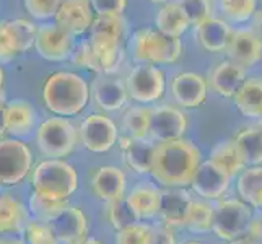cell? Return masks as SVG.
Listing matches in <instances>:
<instances>
[{
  "label": "cell",
  "instance_id": "1",
  "mask_svg": "<svg viewBox=\"0 0 262 244\" xmlns=\"http://www.w3.org/2000/svg\"><path fill=\"white\" fill-rule=\"evenodd\" d=\"M201 163V151L191 142L178 139L157 143L150 174L165 187H186Z\"/></svg>",
  "mask_w": 262,
  "mask_h": 244
},
{
  "label": "cell",
  "instance_id": "2",
  "mask_svg": "<svg viewBox=\"0 0 262 244\" xmlns=\"http://www.w3.org/2000/svg\"><path fill=\"white\" fill-rule=\"evenodd\" d=\"M42 101L48 109L60 117L82 113L90 101V86L74 72H56L42 86Z\"/></svg>",
  "mask_w": 262,
  "mask_h": 244
},
{
  "label": "cell",
  "instance_id": "3",
  "mask_svg": "<svg viewBox=\"0 0 262 244\" xmlns=\"http://www.w3.org/2000/svg\"><path fill=\"white\" fill-rule=\"evenodd\" d=\"M31 184L34 192L42 197L52 201H67L78 189V174L67 161L49 158L33 169Z\"/></svg>",
  "mask_w": 262,
  "mask_h": 244
},
{
  "label": "cell",
  "instance_id": "4",
  "mask_svg": "<svg viewBox=\"0 0 262 244\" xmlns=\"http://www.w3.org/2000/svg\"><path fill=\"white\" fill-rule=\"evenodd\" d=\"M90 44L98 54L103 74H111L121 64V41L124 36V20L121 15H96L90 26Z\"/></svg>",
  "mask_w": 262,
  "mask_h": 244
},
{
  "label": "cell",
  "instance_id": "5",
  "mask_svg": "<svg viewBox=\"0 0 262 244\" xmlns=\"http://www.w3.org/2000/svg\"><path fill=\"white\" fill-rule=\"evenodd\" d=\"M129 51L139 64H173L183 54V44L179 38L166 36L158 30L143 28L132 34Z\"/></svg>",
  "mask_w": 262,
  "mask_h": 244
},
{
  "label": "cell",
  "instance_id": "6",
  "mask_svg": "<svg viewBox=\"0 0 262 244\" xmlns=\"http://www.w3.org/2000/svg\"><path fill=\"white\" fill-rule=\"evenodd\" d=\"M78 130L66 117H49L36 127V145L48 158H64L75 150Z\"/></svg>",
  "mask_w": 262,
  "mask_h": 244
},
{
  "label": "cell",
  "instance_id": "7",
  "mask_svg": "<svg viewBox=\"0 0 262 244\" xmlns=\"http://www.w3.org/2000/svg\"><path fill=\"white\" fill-rule=\"evenodd\" d=\"M33 168V153L25 142L0 139V186L23 183Z\"/></svg>",
  "mask_w": 262,
  "mask_h": 244
},
{
  "label": "cell",
  "instance_id": "8",
  "mask_svg": "<svg viewBox=\"0 0 262 244\" xmlns=\"http://www.w3.org/2000/svg\"><path fill=\"white\" fill-rule=\"evenodd\" d=\"M125 90L129 96L140 104L157 103L165 93V74L155 64L135 65L127 78Z\"/></svg>",
  "mask_w": 262,
  "mask_h": 244
},
{
  "label": "cell",
  "instance_id": "9",
  "mask_svg": "<svg viewBox=\"0 0 262 244\" xmlns=\"http://www.w3.org/2000/svg\"><path fill=\"white\" fill-rule=\"evenodd\" d=\"M252 218L251 209L241 201H222L213 210L212 230L220 239L233 241L243 236Z\"/></svg>",
  "mask_w": 262,
  "mask_h": 244
},
{
  "label": "cell",
  "instance_id": "10",
  "mask_svg": "<svg viewBox=\"0 0 262 244\" xmlns=\"http://www.w3.org/2000/svg\"><path fill=\"white\" fill-rule=\"evenodd\" d=\"M34 48L46 60L62 62L72 56L75 49V36L60 28L57 23H46L38 28Z\"/></svg>",
  "mask_w": 262,
  "mask_h": 244
},
{
  "label": "cell",
  "instance_id": "11",
  "mask_svg": "<svg viewBox=\"0 0 262 244\" xmlns=\"http://www.w3.org/2000/svg\"><path fill=\"white\" fill-rule=\"evenodd\" d=\"M80 140L88 151L106 153L119 140L116 124L104 114H90L80 125Z\"/></svg>",
  "mask_w": 262,
  "mask_h": 244
},
{
  "label": "cell",
  "instance_id": "12",
  "mask_svg": "<svg viewBox=\"0 0 262 244\" xmlns=\"http://www.w3.org/2000/svg\"><path fill=\"white\" fill-rule=\"evenodd\" d=\"M186 129L187 117L183 111L168 104L151 107L148 139H151L155 143L183 139Z\"/></svg>",
  "mask_w": 262,
  "mask_h": 244
},
{
  "label": "cell",
  "instance_id": "13",
  "mask_svg": "<svg viewBox=\"0 0 262 244\" xmlns=\"http://www.w3.org/2000/svg\"><path fill=\"white\" fill-rule=\"evenodd\" d=\"M48 227L52 230L54 236L62 244H74L86 238L88 220L82 209L67 205L52 220L48 221Z\"/></svg>",
  "mask_w": 262,
  "mask_h": 244
},
{
  "label": "cell",
  "instance_id": "14",
  "mask_svg": "<svg viewBox=\"0 0 262 244\" xmlns=\"http://www.w3.org/2000/svg\"><path fill=\"white\" fill-rule=\"evenodd\" d=\"M192 191L204 198H219L230 186V176L227 171L216 166L212 160L201 161L192 176L191 184Z\"/></svg>",
  "mask_w": 262,
  "mask_h": 244
},
{
  "label": "cell",
  "instance_id": "15",
  "mask_svg": "<svg viewBox=\"0 0 262 244\" xmlns=\"http://www.w3.org/2000/svg\"><path fill=\"white\" fill-rule=\"evenodd\" d=\"M95 20V12L90 0H62L54 16V23L67 30L74 36L83 34L90 30Z\"/></svg>",
  "mask_w": 262,
  "mask_h": 244
},
{
  "label": "cell",
  "instance_id": "16",
  "mask_svg": "<svg viewBox=\"0 0 262 244\" xmlns=\"http://www.w3.org/2000/svg\"><path fill=\"white\" fill-rule=\"evenodd\" d=\"M225 51L231 62L243 69H249L262 59V39L249 30L233 31Z\"/></svg>",
  "mask_w": 262,
  "mask_h": 244
},
{
  "label": "cell",
  "instance_id": "17",
  "mask_svg": "<svg viewBox=\"0 0 262 244\" xmlns=\"http://www.w3.org/2000/svg\"><path fill=\"white\" fill-rule=\"evenodd\" d=\"M4 122L5 132L10 134L12 137H28L38 125V113L31 103L15 99V101L5 103L4 106Z\"/></svg>",
  "mask_w": 262,
  "mask_h": 244
},
{
  "label": "cell",
  "instance_id": "18",
  "mask_svg": "<svg viewBox=\"0 0 262 244\" xmlns=\"http://www.w3.org/2000/svg\"><path fill=\"white\" fill-rule=\"evenodd\" d=\"M171 93L179 106L197 107L207 98V81L204 77L192 74V72H184L173 78Z\"/></svg>",
  "mask_w": 262,
  "mask_h": 244
},
{
  "label": "cell",
  "instance_id": "19",
  "mask_svg": "<svg viewBox=\"0 0 262 244\" xmlns=\"http://www.w3.org/2000/svg\"><path fill=\"white\" fill-rule=\"evenodd\" d=\"M93 194L103 202H113L125 194V174L116 166L98 168L90 181Z\"/></svg>",
  "mask_w": 262,
  "mask_h": 244
},
{
  "label": "cell",
  "instance_id": "20",
  "mask_svg": "<svg viewBox=\"0 0 262 244\" xmlns=\"http://www.w3.org/2000/svg\"><path fill=\"white\" fill-rule=\"evenodd\" d=\"M191 202L192 197L184 191V187H166V191H161L158 215L166 227H184V218Z\"/></svg>",
  "mask_w": 262,
  "mask_h": 244
},
{
  "label": "cell",
  "instance_id": "21",
  "mask_svg": "<svg viewBox=\"0 0 262 244\" xmlns=\"http://www.w3.org/2000/svg\"><path fill=\"white\" fill-rule=\"evenodd\" d=\"M92 95L96 106L104 111H119L129 99L125 83L110 77L96 78L92 85Z\"/></svg>",
  "mask_w": 262,
  "mask_h": 244
},
{
  "label": "cell",
  "instance_id": "22",
  "mask_svg": "<svg viewBox=\"0 0 262 244\" xmlns=\"http://www.w3.org/2000/svg\"><path fill=\"white\" fill-rule=\"evenodd\" d=\"M121 148L124 151V160L132 171L139 174H148L153 165L157 143L151 139H121Z\"/></svg>",
  "mask_w": 262,
  "mask_h": 244
},
{
  "label": "cell",
  "instance_id": "23",
  "mask_svg": "<svg viewBox=\"0 0 262 244\" xmlns=\"http://www.w3.org/2000/svg\"><path fill=\"white\" fill-rule=\"evenodd\" d=\"M30 223V210L12 194H0V234L21 233Z\"/></svg>",
  "mask_w": 262,
  "mask_h": 244
},
{
  "label": "cell",
  "instance_id": "24",
  "mask_svg": "<svg viewBox=\"0 0 262 244\" xmlns=\"http://www.w3.org/2000/svg\"><path fill=\"white\" fill-rule=\"evenodd\" d=\"M245 80V69L236 65L231 60H223L213 69L210 75V85L213 92H216L220 96L231 98L238 92V88Z\"/></svg>",
  "mask_w": 262,
  "mask_h": 244
},
{
  "label": "cell",
  "instance_id": "25",
  "mask_svg": "<svg viewBox=\"0 0 262 244\" xmlns=\"http://www.w3.org/2000/svg\"><path fill=\"white\" fill-rule=\"evenodd\" d=\"M233 30L231 26L216 18H209L207 21L195 26V36L201 46L210 52H222L227 48L231 38Z\"/></svg>",
  "mask_w": 262,
  "mask_h": 244
},
{
  "label": "cell",
  "instance_id": "26",
  "mask_svg": "<svg viewBox=\"0 0 262 244\" xmlns=\"http://www.w3.org/2000/svg\"><path fill=\"white\" fill-rule=\"evenodd\" d=\"M125 201L130 205V209L139 216V220L151 218L158 215L160 210V201H161V191L153 184H139L125 195Z\"/></svg>",
  "mask_w": 262,
  "mask_h": 244
},
{
  "label": "cell",
  "instance_id": "27",
  "mask_svg": "<svg viewBox=\"0 0 262 244\" xmlns=\"http://www.w3.org/2000/svg\"><path fill=\"white\" fill-rule=\"evenodd\" d=\"M233 98L234 104L245 116L259 117L262 114V78L245 80Z\"/></svg>",
  "mask_w": 262,
  "mask_h": 244
},
{
  "label": "cell",
  "instance_id": "28",
  "mask_svg": "<svg viewBox=\"0 0 262 244\" xmlns=\"http://www.w3.org/2000/svg\"><path fill=\"white\" fill-rule=\"evenodd\" d=\"M155 26L160 33H163L166 36H173V38H179L191 25H189L183 8L174 0H171V2H166L157 12Z\"/></svg>",
  "mask_w": 262,
  "mask_h": 244
},
{
  "label": "cell",
  "instance_id": "29",
  "mask_svg": "<svg viewBox=\"0 0 262 244\" xmlns=\"http://www.w3.org/2000/svg\"><path fill=\"white\" fill-rule=\"evenodd\" d=\"M4 31L7 34V39L10 42L15 54H23L30 51L34 46L36 33H38V26L30 20H10L2 21Z\"/></svg>",
  "mask_w": 262,
  "mask_h": 244
},
{
  "label": "cell",
  "instance_id": "30",
  "mask_svg": "<svg viewBox=\"0 0 262 244\" xmlns=\"http://www.w3.org/2000/svg\"><path fill=\"white\" fill-rule=\"evenodd\" d=\"M210 160L216 166H220L223 171H227V174L230 178L241 173V169L246 166L245 161H243L241 153L236 147V143L231 140L220 142L219 145L212 150Z\"/></svg>",
  "mask_w": 262,
  "mask_h": 244
},
{
  "label": "cell",
  "instance_id": "31",
  "mask_svg": "<svg viewBox=\"0 0 262 244\" xmlns=\"http://www.w3.org/2000/svg\"><path fill=\"white\" fill-rule=\"evenodd\" d=\"M238 191L243 201L260 209L262 207V168H248L239 174Z\"/></svg>",
  "mask_w": 262,
  "mask_h": 244
},
{
  "label": "cell",
  "instance_id": "32",
  "mask_svg": "<svg viewBox=\"0 0 262 244\" xmlns=\"http://www.w3.org/2000/svg\"><path fill=\"white\" fill-rule=\"evenodd\" d=\"M236 147L245 165H260L262 163V132L259 129H245L238 134Z\"/></svg>",
  "mask_w": 262,
  "mask_h": 244
},
{
  "label": "cell",
  "instance_id": "33",
  "mask_svg": "<svg viewBox=\"0 0 262 244\" xmlns=\"http://www.w3.org/2000/svg\"><path fill=\"white\" fill-rule=\"evenodd\" d=\"M151 107L148 106H132L122 116V129L132 139H147L150 127Z\"/></svg>",
  "mask_w": 262,
  "mask_h": 244
},
{
  "label": "cell",
  "instance_id": "34",
  "mask_svg": "<svg viewBox=\"0 0 262 244\" xmlns=\"http://www.w3.org/2000/svg\"><path fill=\"white\" fill-rule=\"evenodd\" d=\"M213 210L215 207H212L210 204L202 201H194L192 198L184 218V227L187 230H191L192 233H205L212 230Z\"/></svg>",
  "mask_w": 262,
  "mask_h": 244
},
{
  "label": "cell",
  "instance_id": "35",
  "mask_svg": "<svg viewBox=\"0 0 262 244\" xmlns=\"http://www.w3.org/2000/svg\"><path fill=\"white\" fill-rule=\"evenodd\" d=\"M106 216L111 227L117 231L122 228H127L130 225L139 221V216L130 209V205L125 201V197L117 198L113 202H106Z\"/></svg>",
  "mask_w": 262,
  "mask_h": 244
},
{
  "label": "cell",
  "instance_id": "36",
  "mask_svg": "<svg viewBox=\"0 0 262 244\" xmlns=\"http://www.w3.org/2000/svg\"><path fill=\"white\" fill-rule=\"evenodd\" d=\"M174 2L183 8L191 26H199L209 18H213L215 0H174Z\"/></svg>",
  "mask_w": 262,
  "mask_h": 244
},
{
  "label": "cell",
  "instance_id": "37",
  "mask_svg": "<svg viewBox=\"0 0 262 244\" xmlns=\"http://www.w3.org/2000/svg\"><path fill=\"white\" fill-rule=\"evenodd\" d=\"M69 204L67 201H52V198L42 197L39 194L33 192V195L30 197V212L34 215V218L38 221L48 223L49 220H52L62 209H66Z\"/></svg>",
  "mask_w": 262,
  "mask_h": 244
},
{
  "label": "cell",
  "instance_id": "38",
  "mask_svg": "<svg viewBox=\"0 0 262 244\" xmlns=\"http://www.w3.org/2000/svg\"><path fill=\"white\" fill-rule=\"evenodd\" d=\"M72 60H74V64L78 65V67H83V69H88V70H93L96 74H103V65L101 62H99V57L98 54L95 52L93 46L90 44V41H82L75 46L74 52H72Z\"/></svg>",
  "mask_w": 262,
  "mask_h": 244
},
{
  "label": "cell",
  "instance_id": "39",
  "mask_svg": "<svg viewBox=\"0 0 262 244\" xmlns=\"http://www.w3.org/2000/svg\"><path fill=\"white\" fill-rule=\"evenodd\" d=\"M225 16L233 21H246L256 12V0H220Z\"/></svg>",
  "mask_w": 262,
  "mask_h": 244
},
{
  "label": "cell",
  "instance_id": "40",
  "mask_svg": "<svg viewBox=\"0 0 262 244\" xmlns=\"http://www.w3.org/2000/svg\"><path fill=\"white\" fill-rule=\"evenodd\" d=\"M151 227L135 223L127 228L117 230L114 236V244H148Z\"/></svg>",
  "mask_w": 262,
  "mask_h": 244
},
{
  "label": "cell",
  "instance_id": "41",
  "mask_svg": "<svg viewBox=\"0 0 262 244\" xmlns=\"http://www.w3.org/2000/svg\"><path fill=\"white\" fill-rule=\"evenodd\" d=\"M62 0H23V5L34 20H51L56 16Z\"/></svg>",
  "mask_w": 262,
  "mask_h": 244
},
{
  "label": "cell",
  "instance_id": "42",
  "mask_svg": "<svg viewBox=\"0 0 262 244\" xmlns=\"http://www.w3.org/2000/svg\"><path fill=\"white\" fill-rule=\"evenodd\" d=\"M26 241L28 244H60L57 238L54 236L52 230L48 227V223L42 221H30L25 228Z\"/></svg>",
  "mask_w": 262,
  "mask_h": 244
},
{
  "label": "cell",
  "instance_id": "43",
  "mask_svg": "<svg viewBox=\"0 0 262 244\" xmlns=\"http://www.w3.org/2000/svg\"><path fill=\"white\" fill-rule=\"evenodd\" d=\"M96 15H122L127 0H90Z\"/></svg>",
  "mask_w": 262,
  "mask_h": 244
},
{
  "label": "cell",
  "instance_id": "44",
  "mask_svg": "<svg viewBox=\"0 0 262 244\" xmlns=\"http://www.w3.org/2000/svg\"><path fill=\"white\" fill-rule=\"evenodd\" d=\"M148 244H176L169 227H151Z\"/></svg>",
  "mask_w": 262,
  "mask_h": 244
},
{
  "label": "cell",
  "instance_id": "45",
  "mask_svg": "<svg viewBox=\"0 0 262 244\" xmlns=\"http://www.w3.org/2000/svg\"><path fill=\"white\" fill-rule=\"evenodd\" d=\"M16 56L15 51L12 49L10 42L7 39V34L4 31V25L0 21V62H7V60H12Z\"/></svg>",
  "mask_w": 262,
  "mask_h": 244
},
{
  "label": "cell",
  "instance_id": "46",
  "mask_svg": "<svg viewBox=\"0 0 262 244\" xmlns=\"http://www.w3.org/2000/svg\"><path fill=\"white\" fill-rule=\"evenodd\" d=\"M246 233H249L248 238H251L256 244H262V215L256 216V218H251Z\"/></svg>",
  "mask_w": 262,
  "mask_h": 244
},
{
  "label": "cell",
  "instance_id": "47",
  "mask_svg": "<svg viewBox=\"0 0 262 244\" xmlns=\"http://www.w3.org/2000/svg\"><path fill=\"white\" fill-rule=\"evenodd\" d=\"M254 30H256V34L262 39V10L257 12L254 16Z\"/></svg>",
  "mask_w": 262,
  "mask_h": 244
},
{
  "label": "cell",
  "instance_id": "48",
  "mask_svg": "<svg viewBox=\"0 0 262 244\" xmlns=\"http://www.w3.org/2000/svg\"><path fill=\"white\" fill-rule=\"evenodd\" d=\"M0 244H26L25 241L18 239V238H5V236H0Z\"/></svg>",
  "mask_w": 262,
  "mask_h": 244
},
{
  "label": "cell",
  "instance_id": "49",
  "mask_svg": "<svg viewBox=\"0 0 262 244\" xmlns=\"http://www.w3.org/2000/svg\"><path fill=\"white\" fill-rule=\"evenodd\" d=\"M74 244H101V241H98L96 238H83V239H80Z\"/></svg>",
  "mask_w": 262,
  "mask_h": 244
},
{
  "label": "cell",
  "instance_id": "50",
  "mask_svg": "<svg viewBox=\"0 0 262 244\" xmlns=\"http://www.w3.org/2000/svg\"><path fill=\"white\" fill-rule=\"evenodd\" d=\"M231 244H256L251 238H238V239H233Z\"/></svg>",
  "mask_w": 262,
  "mask_h": 244
},
{
  "label": "cell",
  "instance_id": "51",
  "mask_svg": "<svg viewBox=\"0 0 262 244\" xmlns=\"http://www.w3.org/2000/svg\"><path fill=\"white\" fill-rule=\"evenodd\" d=\"M5 134V122H4V109H0V137Z\"/></svg>",
  "mask_w": 262,
  "mask_h": 244
},
{
  "label": "cell",
  "instance_id": "52",
  "mask_svg": "<svg viewBox=\"0 0 262 244\" xmlns=\"http://www.w3.org/2000/svg\"><path fill=\"white\" fill-rule=\"evenodd\" d=\"M5 93H4V90H0V109H4V106H5Z\"/></svg>",
  "mask_w": 262,
  "mask_h": 244
},
{
  "label": "cell",
  "instance_id": "53",
  "mask_svg": "<svg viewBox=\"0 0 262 244\" xmlns=\"http://www.w3.org/2000/svg\"><path fill=\"white\" fill-rule=\"evenodd\" d=\"M4 69L0 67V90H4Z\"/></svg>",
  "mask_w": 262,
  "mask_h": 244
},
{
  "label": "cell",
  "instance_id": "54",
  "mask_svg": "<svg viewBox=\"0 0 262 244\" xmlns=\"http://www.w3.org/2000/svg\"><path fill=\"white\" fill-rule=\"evenodd\" d=\"M151 4H166V2H169V0H150Z\"/></svg>",
  "mask_w": 262,
  "mask_h": 244
},
{
  "label": "cell",
  "instance_id": "55",
  "mask_svg": "<svg viewBox=\"0 0 262 244\" xmlns=\"http://www.w3.org/2000/svg\"><path fill=\"white\" fill-rule=\"evenodd\" d=\"M257 119H259V127H257V129H259V130L262 132V114H260V116L257 117Z\"/></svg>",
  "mask_w": 262,
  "mask_h": 244
},
{
  "label": "cell",
  "instance_id": "56",
  "mask_svg": "<svg viewBox=\"0 0 262 244\" xmlns=\"http://www.w3.org/2000/svg\"><path fill=\"white\" fill-rule=\"evenodd\" d=\"M186 244H202V242H197V241H191V242H186Z\"/></svg>",
  "mask_w": 262,
  "mask_h": 244
}]
</instances>
